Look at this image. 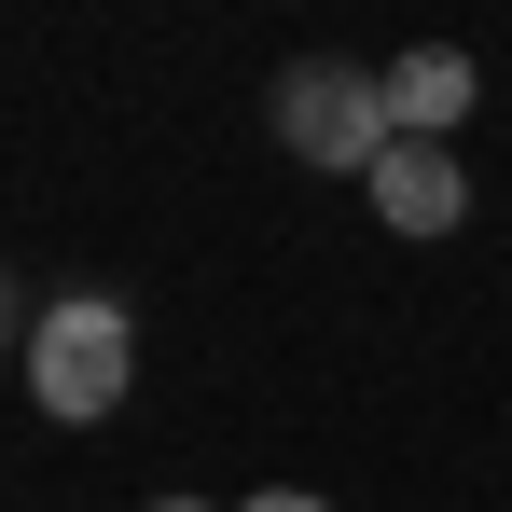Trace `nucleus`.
<instances>
[{"instance_id": "6", "label": "nucleus", "mask_w": 512, "mask_h": 512, "mask_svg": "<svg viewBox=\"0 0 512 512\" xmlns=\"http://www.w3.org/2000/svg\"><path fill=\"white\" fill-rule=\"evenodd\" d=\"M0 346H28V291L14 277H0Z\"/></svg>"}, {"instance_id": "7", "label": "nucleus", "mask_w": 512, "mask_h": 512, "mask_svg": "<svg viewBox=\"0 0 512 512\" xmlns=\"http://www.w3.org/2000/svg\"><path fill=\"white\" fill-rule=\"evenodd\" d=\"M139 512H208V499H139Z\"/></svg>"}, {"instance_id": "4", "label": "nucleus", "mask_w": 512, "mask_h": 512, "mask_svg": "<svg viewBox=\"0 0 512 512\" xmlns=\"http://www.w3.org/2000/svg\"><path fill=\"white\" fill-rule=\"evenodd\" d=\"M374 84H388V139H457L471 97H485V70H471L457 42H416V56H388Z\"/></svg>"}, {"instance_id": "3", "label": "nucleus", "mask_w": 512, "mask_h": 512, "mask_svg": "<svg viewBox=\"0 0 512 512\" xmlns=\"http://www.w3.org/2000/svg\"><path fill=\"white\" fill-rule=\"evenodd\" d=\"M360 194H374L388 236H457V222H471V167H457V139H388Z\"/></svg>"}, {"instance_id": "1", "label": "nucleus", "mask_w": 512, "mask_h": 512, "mask_svg": "<svg viewBox=\"0 0 512 512\" xmlns=\"http://www.w3.org/2000/svg\"><path fill=\"white\" fill-rule=\"evenodd\" d=\"M14 360H28V402L56 429H97V416H125V388H139V319L111 291H56Z\"/></svg>"}, {"instance_id": "2", "label": "nucleus", "mask_w": 512, "mask_h": 512, "mask_svg": "<svg viewBox=\"0 0 512 512\" xmlns=\"http://www.w3.org/2000/svg\"><path fill=\"white\" fill-rule=\"evenodd\" d=\"M263 111H277V153H291V167L374 180V153H388V84H374V70H346V56H291Z\"/></svg>"}, {"instance_id": "5", "label": "nucleus", "mask_w": 512, "mask_h": 512, "mask_svg": "<svg viewBox=\"0 0 512 512\" xmlns=\"http://www.w3.org/2000/svg\"><path fill=\"white\" fill-rule=\"evenodd\" d=\"M236 512H333L319 485H263V499H236Z\"/></svg>"}]
</instances>
